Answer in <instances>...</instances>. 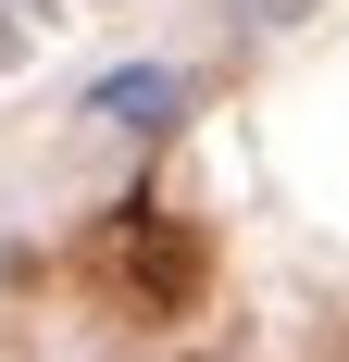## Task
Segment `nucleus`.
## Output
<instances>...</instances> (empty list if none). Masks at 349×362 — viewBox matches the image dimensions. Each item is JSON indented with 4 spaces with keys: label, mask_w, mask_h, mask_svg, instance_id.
Returning <instances> with one entry per match:
<instances>
[{
    "label": "nucleus",
    "mask_w": 349,
    "mask_h": 362,
    "mask_svg": "<svg viewBox=\"0 0 349 362\" xmlns=\"http://www.w3.org/2000/svg\"><path fill=\"white\" fill-rule=\"evenodd\" d=\"M100 112H112V125H174V75H112Z\"/></svg>",
    "instance_id": "2"
},
{
    "label": "nucleus",
    "mask_w": 349,
    "mask_h": 362,
    "mask_svg": "<svg viewBox=\"0 0 349 362\" xmlns=\"http://www.w3.org/2000/svg\"><path fill=\"white\" fill-rule=\"evenodd\" d=\"M125 275H138V300H187L200 288V238H174V225H125Z\"/></svg>",
    "instance_id": "1"
}]
</instances>
